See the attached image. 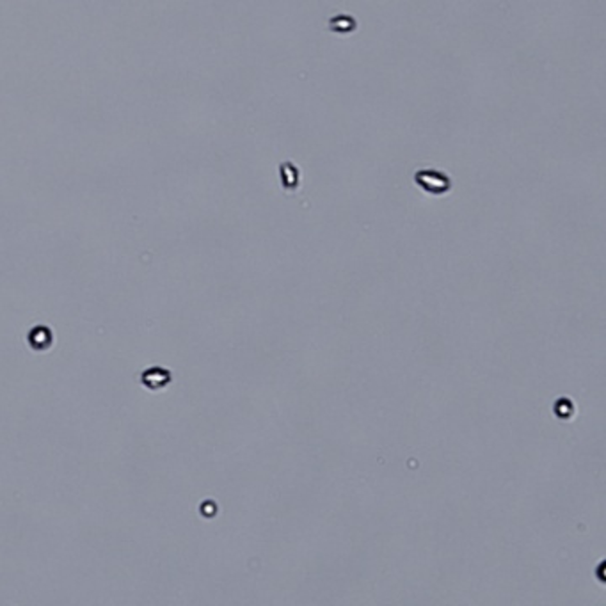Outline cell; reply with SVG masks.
<instances>
[{"label":"cell","instance_id":"cell-4","mask_svg":"<svg viewBox=\"0 0 606 606\" xmlns=\"http://www.w3.org/2000/svg\"><path fill=\"white\" fill-rule=\"evenodd\" d=\"M554 412L558 416H564V418H569V416L574 414V406L569 402V400H560L554 407Z\"/></svg>","mask_w":606,"mask_h":606},{"label":"cell","instance_id":"cell-1","mask_svg":"<svg viewBox=\"0 0 606 606\" xmlns=\"http://www.w3.org/2000/svg\"><path fill=\"white\" fill-rule=\"evenodd\" d=\"M416 182H418V185L423 188V190H430V192H436V194L448 190L446 188L448 184H446V180H444L443 172H434V171L422 172L420 171L418 174H416Z\"/></svg>","mask_w":606,"mask_h":606},{"label":"cell","instance_id":"cell-5","mask_svg":"<svg viewBox=\"0 0 606 606\" xmlns=\"http://www.w3.org/2000/svg\"><path fill=\"white\" fill-rule=\"evenodd\" d=\"M200 514L204 516V518H214L217 514V505L212 500H204L200 505Z\"/></svg>","mask_w":606,"mask_h":606},{"label":"cell","instance_id":"cell-3","mask_svg":"<svg viewBox=\"0 0 606 606\" xmlns=\"http://www.w3.org/2000/svg\"><path fill=\"white\" fill-rule=\"evenodd\" d=\"M52 331L48 327L38 326L28 332V347L34 348V350H46L52 345Z\"/></svg>","mask_w":606,"mask_h":606},{"label":"cell","instance_id":"cell-2","mask_svg":"<svg viewBox=\"0 0 606 606\" xmlns=\"http://www.w3.org/2000/svg\"><path fill=\"white\" fill-rule=\"evenodd\" d=\"M171 380V375L166 368H148V370L142 374V386L148 388V390H158V388H166L168 382Z\"/></svg>","mask_w":606,"mask_h":606}]
</instances>
